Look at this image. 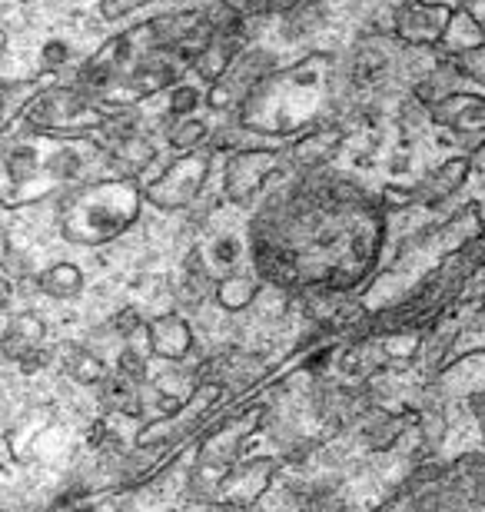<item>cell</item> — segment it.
Returning <instances> with one entry per match:
<instances>
[{"label":"cell","mask_w":485,"mask_h":512,"mask_svg":"<svg viewBox=\"0 0 485 512\" xmlns=\"http://www.w3.org/2000/svg\"><path fill=\"white\" fill-rule=\"evenodd\" d=\"M419 343H422V336L416 330L389 333V336H383V353L392 356V360H409L412 353H419Z\"/></svg>","instance_id":"cell-29"},{"label":"cell","mask_w":485,"mask_h":512,"mask_svg":"<svg viewBox=\"0 0 485 512\" xmlns=\"http://www.w3.org/2000/svg\"><path fill=\"white\" fill-rule=\"evenodd\" d=\"M183 270H187V280H190L203 296L216 293V280H213L210 266H206V256H203L200 247H193V250L187 253V263H183Z\"/></svg>","instance_id":"cell-27"},{"label":"cell","mask_w":485,"mask_h":512,"mask_svg":"<svg viewBox=\"0 0 485 512\" xmlns=\"http://www.w3.org/2000/svg\"><path fill=\"white\" fill-rule=\"evenodd\" d=\"M256 296H260V286H256L253 276L233 273V276H223V280L216 283V303H220L223 310H230V313L253 306Z\"/></svg>","instance_id":"cell-22"},{"label":"cell","mask_w":485,"mask_h":512,"mask_svg":"<svg viewBox=\"0 0 485 512\" xmlns=\"http://www.w3.org/2000/svg\"><path fill=\"white\" fill-rule=\"evenodd\" d=\"M173 80H177V67L173 64H167V60H143L127 80V97L140 100V97L160 94V90L173 87Z\"/></svg>","instance_id":"cell-13"},{"label":"cell","mask_w":485,"mask_h":512,"mask_svg":"<svg viewBox=\"0 0 485 512\" xmlns=\"http://www.w3.org/2000/svg\"><path fill=\"white\" fill-rule=\"evenodd\" d=\"M40 60H44V67L47 70H57V67H64L67 60H70V47L64 44V40H50V44L40 50Z\"/></svg>","instance_id":"cell-38"},{"label":"cell","mask_w":485,"mask_h":512,"mask_svg":"<svg viewBox=\"0 0 485 512\" xmlns=\"http://www.w3.org/2000/svg\"><path fill=\"white\" fill-rule=\"evenodd\" d=\"M196 107H200V90H196V87H173L170 117H190Z\"/></svg>","instance_id":"cell-32"},{"label":"cell","mask_w":485,"mask_h":512,"mask_svg":"<svg viewBox=\"0 0 485 512\" xmlns=\"http://www.w3.org/2000/svg\"><path fill=\"white\" fill-rule=\"evenodd\" d=\"M97 393H100V403L107 413H123V416H140L143 406H140V383H133L130 376H110L107 380L97 383Z\"/></svg>","instance_id":"cell-12"},{"label":"cell","mask_w":485,"mask_h":512,"mask_svg":"<svg viewBox=\"0 0 485 512\" xmlns=\"http://www.w3.org/2000/svg\"><path fill=\"white\" fill-rule=\"evenodd\" d=\"M110 160L117 163L123 173H143L157 160V147L140 137V133H130V137H120L110 143Z\"/></svg>","instance_id":"cell-17"},{"label":"cell","mask_w":485,"mask_h":512,"mask_svg":"<svg viewBox=\"0 0 485 512\" xmlns=\"http://www.w3.org/2000/svg\"><path fill=\"white\" fill-rule=\"evenodd\" d=\"M37 286L54 300H74L84 290V273L74 263H54L37 276Z\"/></svg>","instance_id":"cell-18"},{"label":"cell","mask_w":485,"mask_h":512,"mask_svg":"<svg viewBox=\"0 0 485 512\" xmlns=\"http://www.w3.org/2000/svg\"><path fill=\"white\" fill-rule=\"evenodd\" d=\"M260 416H263V409H253V413H246L243 419H230V423H226L220 433H213L210 439H206L203 449H200V459H216V463L236 466L246 436H250L253 429L260 426Z\"/></svg>","instance_id":"cell-8"},{"label":"cell","mask_w":485,"mask_h":512,"mask_svg":"<svg viewBox=\"0 0 485 512\" xmlns=\"http://www.w3.org/2000/svg\"><path fill=\"white\" fill-rule=\"evenodd\" d=\"M30 124L47 127V130H64L67 124L74 127H103L107 124V114H94L90 104L84 100V90L77 87H60L54 94H44L30 107L27 114Z\"/></svg>","instance_id":"cell-4"},{"label":"cell","mask_w":485,"mask_h":512,"mask_svg":"<svg viewBox=\"0 0 485 512\" xmlns=\"http://www.w3.org/2000/svg\"><path fill=\"white\" fill-rule=\"evenodd\" d=\"M466 177H469V160L466 157H456V160L439 163V167L419 183L416 200L429 203V207H436V203L449 200L452 193H456L462 183H466Z\"/></svg>","instance_id":"cell-10"},{"label":"cell","mask_w":485,"mask_h":512,"mask_svg":"<svg viewBox=\"0 0 485 512\" xmlns=\"http://www.w3.org/2000/svg\"><path fill=\"white\" fill-rule=\"evenodd\" d=\"M482 330H485V310H482Z\"/></svg>","instance_id":"cell-43"},{"label":"cell","mask_w":485,"mask_h":512,"mask_svg":"<svg viewBox=\"0 0 485 512\" xmlns=\"http://www.w3.org/2000/svg\"><path fill=\"white\" fill-rule=\"evenodd\" d=\"M406 170H409V157L402 153V157L392 160V173H406Z\"/></svg>","instance_id":"cell-42"},{"label":"cell","mask_w":485,"mask_h":512,"mask_svg":"<svg viewBox=\"0 0 485 512\" xmlns=\"http://www.w3.org/2000/svg\"><path fill=\"white\" fill-rule=\"evenodd\" d=\"M462 14H469L479 27H485V0H462Z\"/></svg>","instance_id":"cell-40"},{"label":"cell","mask_w":485,"mask_h":512,"mask_svg":"<svg viewBox=\"0 0 485 512\" xmlns=\"http://www.w3.org/2000/svg\"><path fill=\"white\" fill-rule=\"evenodd\" d=\"M206 104H210L213 114H223V110H230L236 104V90L226 84V80H216L210 87V94H206Z\"/></svg>","instance_id":"cell-35"},{"label":"cell","mask_w":485,"mask_h":512,"mask_svg":"<svg viewBox=\"0 0 485 512\" xmlns=\"http://www.w3.org/2000/svg\"><path fill=\"white\" fill-rule=\"evenodd\" d=\"M399 419H392L389 413H383V409H376L373 416L366 419V426H363V439L373 449H389L392 443L399 439Z\"/></svg>","instance_id":"cell-23"},{"label":"cell","mask_w":485,"mask_h":512,"mask_svg":"<svg viewBox=\"0 0 485 512\" xmlns=\"http://www.w3.org/2000/svg\"><path fill=\"white\" fill-rule=\"evenodd\" d=\"M107 193L110 190H97L94 200L77 203V213H70V220L64 223L67 240L100 243V240L113 237L117 230H123V223L137 213V190H133L130 183H123L110 207H107Z\"/></svg>","instance_id":"cell-1"},{"label":"cell","mask_w":485,"mask_h":512,"mask_svg":"<svg viewBox=\"0 0 485 512\" xmlns=\"http://www.w3.org/2000/svg\"><path fill=\"white\" fill-rule=\"evenodd\" d=\"M230 476H233V466H230V463H216V459H200V463L193 466L190 479H187L190 496H193V499H213L226 483H230Z\"/></svg>","instance_id":"cell-21"},{"label":"cell","mask_w":485,"mask_h":512,"mask_svg":"<svg viewBox=\"0 0 485 512\" xmlns=\"http://www.w3.org/2000/svg\"><path fill=\"white\" fill-rule=\"evenodd\" d=\"M270 476H273V463H270V459H253V463L233 466V476H230V483H226V486L233 489V503L250 506L253 499L266 489Z\"/></svg>","instance_id":"cell-14"},{"label":"cell","mask_w":485,"mask_h":512,"mask_svg":"<svg viewBox=\"0 0 485 512\" xmlns=\"http://www.w3.org/2000/svg\"><path fill=\"white\" fill-rule=\"evenodd\" d=\"M167 140H170V147L180 153L196 150L206 140V124L203 120H193V117H177L173 127L167 130Z\"/></svg>","instance_id":"cell-24"},{"label":"cell","mask_w":485,"mask_h":512,"mask_svg":"<svg viewBox=\"0 0 485 512\" xmlns=\"http://www.w3.org/2000/svg\"><path fill=\"white\" fill-rule=\"evenodd\" d=\"M412 200H416V190H396V187H389L383 197L386 207H409Z\"/></svg>","instance_id":"cell-39"},{"label":"cell","mask_w":485,"mask_h":512,"mask_svg":"<svg viewBox=\"0 0 485 512\" xmlns=\"http://www.w3.org/2000/svg\"><path fill=\"white\" fill-rule=\"evenodd\" d=\"M203 14H193V10H180V14H163L150 24H143L140 30H130V44L137 47L140 40L147 44V50H173L190 30L200 24Z\"/></svg>","instance_id":"cell-7"},{"label":"cell","mask_w":485,"mask_h":512,"mask_svg":"<svg viewBox=\"0 0 485 512\" xmlns=\"http://www.w3.org/2000/svg\"><path fill=\"white\" fill-rule=\"evenodd\" d=\"M233 60H236V40L233 37H216L213 44L196 57L193 67L206 84H216V80H223L226 74H230Z\"/></svg>","instance_id":"cell-19"},{"label":"cell","mask_w":485,"mask_h":512,"mask_svg":"<svg viewBox=\"0 0 485 512\" xmlns=\"http://www.w3.org/2000/svg\"><path fill=\"white\" fill-rule=\"evenodd\" d=\"M147 343H150V350L160 356V360H167V363H180V360H187V356L193 353V330H190V323L183 320L180 313H160V316H153L150 326H147Z\"/></svg>","instance_id":"cell-6"},{"label":"cell","mask_w":485,"mask_h":512,"mask_svg":"<svg viewBox=\"0 0 485 512\" xmlns=\"http://www.w3.org/2000/svg\"><path fill=\"white\" fill-rule=\"evenodd\" d=\"M456 67L466 80H476L485 87V44H472L456 54Z\"/></svg>","instance_id":"cell-28"},{"label":"cell","mask_w":485,"mask_h":512,"mask_svg":"<svg viewBox=\"0 0 485 512\" xmlns=\"http://www.w3.org/2000/svg\"><path fill=\"white\" fill-rule=\"evenodd\" d=\"M47 173L54 180H77L80 173H84V157H80L77 150H70V147H60L57 153H50V160H47Z\"/></svg>","instance_id":"cell-26"},{"label":"cell","mask_w":485,"mask_h":512,"mask_svg":"<svg viewBox=\"0 0 485 512\" xmlns=\"http://www.w3.org/2000/svg\"><path fill=\"white\" fill-rule=\"evenodd\" d=\"M60 363H64L70 380H77V383L97 386L100 380H107V363H103L97 353H90L87 346L64 343L60 346Z\"/></svg>","instance_id":"cell-15"},{"label":"cell","mask_w":485,"mask_h":512,"mask_svg":"<svg viewBox=\"0 0 485 512\" xmlns=\"http://www.w3.org/2000/svg\"><path fill=\"white\" fill-rule=\"evenodd\" d=\"M20 370H24L27 376H34V373H40V370H47L50 366V353L44 350V346H30V350L20 356Z\"/></svg>","instance_id":"cell-37"},{"label":"cell","mask_w":485,"mask_h":512,"mask_svg":"<svg viewBox=\"0 0 485 512\" xmlns=\"http://www.w3.org/2000/svg\"><path fill=\"white\" fill-rule=\"evenodd\" d=\"M469 406H472V416L479 419V426L485 429V393H476L469 399Z\"/></svg>","instance_id":"cell-41"},{"label":"cell","mask_w":485,"mask_h":512,"mask_svg":"<svg viewBox=\"0 0 485 512\" xmlns=\"http://www.w3.org/2000/svg\"><path fill=\"white\" fill-rule=\"evenodd\" d=\"M140 326H143L140 310H133V306H123L120 313H113V320H110V333H117V336H123V340H130V336L137 333Z\"/></svg>","instance_id":"cell-33"},{"label":"cell","mask_w":485,"mask_h":512,"mask_svg":"<svg viewBox=\"0 0 485 512\" xmlns=\"http://www.w3.org/2000/svg\"><path fill=\"white\" fill-rule=\"evenodd\" d=\"M339 150V130H316L309 137L296 140L290 147V163L303 170H313L319 163H326Z\"/></svg>","instance_id":"cell-16"},{"label":"cell","mask_w":485,"mask_h":512,"mask_svg":"<svg viewBox=\"0 0 485 512\" xmlns=\"http://www.w3.org/2000/svg\"><path fill=\"white\" fill-rule=\"evenodd\" d=\"M147 4H153V0H100V14H103V20H120Z\"/></svg>","instance_id":"cell-36"},{"label":"cell","mask_w":485,"mask_h":512,"mask_svg":"<svg viewBox=\"0 0 485 512\" xmlns=\"http://www.w3.org/2000/svg\"><path fill=\"white\" fill-rule=\"evenodd\" d=\"M216 373H220V380H226L230 386H253L256 380H263L266 376V360L256 353H226L220 366H216Z\"/></svg>","instance_id":"cell-20"},{"label":"cell","mask_w":485,"mask_h":512,"mask_svg":"<svg viewBox=\"0 0 485 512\" xmlns=\"http://www.w3.org/2000/svg\"><path fill=\"white\" fill-rule=\"evenodd\" d=\"M7 170H10V180H27L37 173V153L30 147H17L14 153L7 157Z\"/></svg>","instance_id":"cell-31"},{"label":"cell","mask_w":485,"mask_h":512,"mask_svg":"<svg viewBox=\"0 0 485 512\" xmlns=\"http://www.w3.org/2000/svg\"><path fill=\"white\" fill-rule=\"evenodd\" d=\"M452 20H456V7L439 4V0H409L396 10V34L412 47H439L446 40Z\"/></svg>","instance_id":"cell-3"},{"label":"cell","mask_w":485,"mask_h":512,"mask_svg":"<svg viewBox=\"0 0 485 512\" xmlns=\"http://www.w3.org/2000/svg\"><path fill=\"white\" fill-rule=\"evenodd\" d=\"M210 260L216 266H223V270H230V266L240 260V240H233V237H220V240H213V250H210Z\"/></svg>","instance_id":"cell-34"},{"label":"cell","mask_w":485,"mask_h":512,"mask_svg":"<svg viewBox=\"0 0 485 512\" xmlns=\"http://www.w3.org/2000/svg\"><path fill=\"white\" fill-rule=\"evenodd\" d=\"M432 120L452 133H485V100L456 90L449 100L432 107Z\"/></svg>","instance_id":"cell-9"},{"label":"cell","mask_w":485,"mask_h":512,"mask_svg":"<svg viewBox=\"0 0 485 512\" xmlns=\"http://www.w3.org/2000/svg\"><path fill=\"white\" fill-rule=\"evenodd\" d=\"M386 67H389V60L383 50H373V47H363L359 54L353 57V80L356 84H376L379 77L386 74Z\"/></svg>","instance_id":"cell-25"},{"label":"cell","mask_w":485,"mask_h":512,"mask_svg":"<svg viewBox=\"0 0 485 512\" xmlns=\"http://www.w3.org/2000/svg\"><path fill=\"white\" fill-rule=\"evenodd\" d=\"M206 173H210V153L206 150H187L180 160H173L160 180L147 187V200L160 210H183L190 207L200 193Z\"/></svg>","instance_id":"cell-2"},{"label":"cell","mask_w":485,"mask_h":512,"mask_svg":"<svg viewBox=\"0 0 485 512\" xmlns=\"http://www.w3.org/2000/svg\"><path fill=\"white\" fill-rule=\"evenodd\" d=\"M47 336V326L37 313H17L10 316L7 333H4V356L7 360H20L30 346H40Z\"/></svg>","instance_id":"cell-11"},{"label":"cell","mask_w":485,"mask_h":512,"mask_svg":"<svg viewBox=\"0 0 485 512\" xmlns=\"http://www.w3.org/2000/svg\"><path fill=\"white\" fill-rule=\"evenodd\" d=\"M117 373L130 376L133 383H143V380H150V363H147V356H143L140 350L127 346V350L120 353V360H117Z\"/></svg>","instance_id":"cell-30"},{"label":"cell","mask_w":485,"mask_h":512,"mask_svg":"<svg viewBox=\"0 0 485 512\" xmlns=\"http://www.w3.org/2000/svg\"><path fill=\"white\" fill-rule=\"evenodd\" d=\"M280 163V153L276 150H236L230 160H226V197L236 203H246L256 190L270 180V173Z\"/></svg>","instance_id":"cell-5"}]
</instances>
